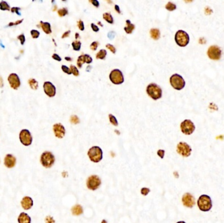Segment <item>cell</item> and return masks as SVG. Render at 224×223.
I'll use <instances>...</instances> for the list:
<instances>
[{"instance_id":"1","label":"cell","mask_w":224,"mask_h":223,"mask_svg":"<svg viewBox=\"0 0 224 223\" xmlns=\"http://www.w3.org/2000/svg\"><path fill=\"white\" fill-rule=\"evenodd\" d=\"M197 205L199 209L203 212H207L212 207V202L209 196L202 194L197 200Z\"/></svg>"},{"instance_id":"2","label":"cell","mask_w":224,"mask_h":223,"mask_svg":"<svg viewBox=\"0 0 224 223\" xmlns=\"http://www.w3.org/2000/svg\"><path fill=\"white\" fill-rule=\"evenodd\" d=\"M146 92L148 96L154 100H157L162 97V89L157 84H150L147 86Z\"/></svg>"},{"instance_id":"3","label":"cell","mask_w":224,"mask_h":223,"mask_svg":"<svg viewBox=\"0 0 224 223\" xmlns=\"http://www.w3.org/2000/svg\"><path fill=\"white\" fill-rule=\"evenodd\" d=\"M174 40L178 46L184 47L189 43V36L188 34L184 30H178L176 33Z\"/></svg>"},{"instance_id":"4","label":"cell","mask_w":224,"mask_h":223,"mask_svg":"<svg viewBox=\"0 0 224 223\" xmlns=\"http://www.w3.org/2000/svg\"><path fill=\"white\" fill-rule=\"evenodd\" d=\"M88 156L92 162L98 163L102 160L103 158L102 150L98 146L92 147L88 151Z\"/></svg>"},{"instance_id":"5","label":"cell","mask_w":224,"mask_h":223,"mask_svg":"<svg viewBox=\"0 0 224 223\" xmlns=\"http://www.w3.org/2000/svg\"><path fill=\"white\" fill-rule=\"evenodd\" d=\"M170 83L171 86L177 90L183 89L186 86V82L184 78L180 75L177 73L172 75L170 78Z\"/></svg>"},{"instance_id":"6","label":"cell","mask_w":224,"mask_h":223,"mask_svg":"<svg viewBox=\"0 0 224 223\" xmlns=\"http://www.w3.org/2000/svg\"><path fill=\"white\" fill-rule=\"evenodd\" d=\"M40 161L43 167L46 168H50L53 166L54 162H55V158H54V156L53 155L52 153L49 151H45L42 153Z\"/></svg>"},{"instance_id":"7","label":"cell","mask_w":224,"mask_h":223,"mask_svg":"<svg viewBox=\"0 0 224 223\" xmlns=\"http://www.w3.org/2000/svg\"><path fill=\"white\" fill-rule=\"evenodd\" d=\"M180 128L182 133L186 135H191L195 129V126L191 120L186 119L181 123Z\"/></svg>"},{"instance_id":"8","label":"cell","mask_w":224,"mask_h":223,"mask_svg":"<svg viewBox=\"0 0 224 223\" xmlns=\"http://www.w3.org/2000/svg\"><path fill=\"white\" fill-rule=\"evenodd\" d=\"M19 139L21 143L25 146H29L32 143V136L30 132L27 129H23L19 134Z\"/></svg>"},{"instance_id":"9","label":"cell","mask_w":224,"mask_h":223,"mask_svg":"<svg viewBox=\"0 0 224 223\" xmlns=\"http://www.w3.org/2000/svg\"><path fill=\"white\" fill-rule=\"evenodd\" d=\"M207 55L211 60H219L222 57V50L217 45H212L208 48Z\"/></svg>"},{"instance_id":"10","label":"cell","mask_w":224,"mask_h":223,"mask_svg":"<svg viewBox=\"0 0 224 223\" xmlns=\"http://www.w3.org/2000/svg\"><path fill=\"white\" fill-rule=\"evenodd\" d=\"M101 185V180L100 177L95 175L90 176L87 181V188L91 191H96Z\"/></svg>"},{"instance_id":"11","label":"cell","mask_w":224,"mask_h":223,"mask_svg":"<svg viewBox=\"0 0 224 223\" xmlns=\"http://www.w3.org/2000/svg\"><path fill=\"white\" fill-rule=\"evenodd\" d=\"M110 79L114 84H121L124 82L123 73L119 70H113L110 74Z\"/></svg>"},{"instance_id":"12","label":"cell","mask_w":224,"mask_h":223,"mask_svg":"<svg viewBox=\"0 0 224 223\" xmlns=\"http://www.w3.org/2000/svg\"><path fill=\"white\" fill-rule=\"evenodd\" d=\"M192 149L186 142H180L177 145V153L184 157H188L191 155Z\"/></svg>"},{"instance_id":"13","label":"cell","mask_w":224,"mask_h":223,"mask_svg":"<svg viewBox=\"0 0 224 223\" xmlns=\"http://www.w3.org/2000/svg\"><path fill=\"white\" fill-rule=\"evenodd\" d=\"M8 82L11 87L14 90H17L20 86L21 82L20 78L17 73H11L8 77Z\"/></svg>"},{"instance_id":"14","label":"cell","mask_w":224,"mask_h":223,"mask_svg":"<svg viewBox=\"0 0 224 223\" xmlns=\"http://www.w3.org/2000/svg\"><path fill=\"white\" fill-rule=\"evenodd\" d=\"M181 200H182L184 206L189 207V208H192L195 205V198L190 193H186L184 194Z\"/></svg>"},{"instance_id":"15","label":"cell","mask_w":224,"mask_h":223,"mask_svg":"<svg viewBox=\"0 0 224 223\" xmlns=\"http://www.w3.org/2000/svg\"><path fill=\"white\" fill-rule=\"evenodd\" d=\"M43 90L45 94H47V96L50 98L54 97L56 94V87L49 81H46V82L44 83Z\"/></svg>"},{"instance_id":"16","label":"cell","mask_w":224,"mask_h":223,"mask_svg":"<svg viewBox=\"0 0 224 223\" xmlns=\"http://www.w3.org/2000/svg\"><path fill=\"white\" fill-rule=\"evenodd\" d=\"M53 132L56 137L62 139L66 134V129L64 126L60 123H57L53 125Z\"/></svg>"},{"instance_id":"17","label":"cell","mask_w":224,"mask_h":223,"mask_svg":"<svg viewBox=\"0 0 224 223\" xmlns=\"http://www.w3.org/2000/svg\"><path fill=\"white\" fill-rule=\"evenodd\" d=\"M4 164L5 166L8 168L14 167L15 164H16V158L13 155L8 154L5 157Z\"/></svg>"},{"instance_id":"18","label":"cell","mask_w":224,"mask_h":223,"mask_svg":"<svg viewBox=\"0 0 224 223\" xmlns=\"http://www.w3.org/2000/svg\"><path fill=\"white\" fill-rule=\"evenodd\" d=\"M33 204H34L33 200L29 196L24 197L22 201H21V206H22V208L25 210L31 209V207L33 206Z\"/></svg>"},{"instance_id":"19","label":"cell","mask_w":224,"mask_h":223,"mask_svg":"<svg viewBox=\"0 0 224 223\" xmlns=\"http://www.w3.org/2000/svg\"><path fill=\"white\" fill-rule=\"evenodd\" d=\"M18 222L19 223H31V218L28 214L21 213L18 218Z\"/></svg>"},{"instance_id":"20","label":"cell","mask_w":224,"mask_h":223,"mask_svg":"<svg viewBox=\"0 0 224 223\" xmlns=\"http://www.w3.org/2000/svg\"><path fill=\"white\" fill-rule=\"evenodd\" d=\"M40 25L43 31L46 34H50L52 32V30H51V26L50 23L49 22H44L43 21H41L40 22Z\"/></svg>"},{"instance_id":"21","label":"cell","mask_w":224,"mask_h":223,"mask_svg":"<svg viewBox=\"0 0 224 223\" xmlns=\"http://www.w3.org/2000/svg\"><path fill=\"white\" fill-rule=\"evenodd\" d=\"M72 212L74 215H75V216L80 215L83 212V207H81V206H80V205H76V206H74L72 208Z\"/></svg>"},{"instance_id":"22","label":"cell","mask_w":224,"mask_h":223,"mask_svg":"<svg viewBox=\"0 0 224 223\" xmlns=\"http://www.w3.org/2000/svg\"><path fill=\"white\" fill-rule=\"evenodd\" d=\"M126 26L124 28V29L126 32V34H132V32H133V30L135 28V26L134 24H133L131 22V21L129 20H126Z\"/></svg>"},{"instance_id":"23","label":"cell","mask_w":224,"mask_h":223,"mask_svg":"<svg viewBox=\"0 0 224 223\" xmlns=\"http://www.w3.org/2000/svg\"><path fill=\"white\" fill-rule=\"evenodd\" d=\"M150 35L152 39L155 40H158L161 34H160V31L157 28H152L150 30Z\"/></svg>"},{"instance_id":"24","label":"cell","mask_w":224,"mask_h":223,"mask_svg":"<svg viewBox=\"0 0 224 223\" xmlns=\"http://www.w3.org/2000/svg\"><path fill=\"white\" fill-rule=\"evenodd\" d=\"M28 84L30 88L33 90H37L38 88V82L35 79H33V78L30 79L28 80Z\"/></svg>"},{"instance_id":"25","label":"cell","mask_w":224,"mask_h":223,"mask_svg":"<svg viewBox=\"0 0 224 223\" xmlns=\"http://www.w3.org/2000/svg\"><path fill=\"white\" fill-rule=\"evenodd\" d=\"M107 55V51L105 49H102L96 54V58L100 60H104Z\"/></svg>"},{"instance_id":"26","label":"cell","mask_w":224,"mask_h":223,"mask_svg":"<svg viewBox=\"0 0 224 223\" xmlns=\"http://www.w3.org/2000/svg\"><path fill=\"white\" fill-rule=\"evenodd\" d=\"M0 10L1 11H10V5L7 1H1L0 2Z\"/></svg>"},{"instance_id":"27","label":"cell","mask_w":224,"mask_h":223,"mask_svg":"<svg viewBox=\"0 0 224 223\" xmlns=\"http://www.w3.org/2000/svg\"><path fill=\"white\" fill-rule=\"evenodd\" d=\"M103 18L105 20H106L108 23L113 24V19L112 17L111 14L109 13H105L103 14Z\"/></svg>"},{"instance_id":"28","label":"cell","mask_w":224,"mask_h":223,"mask_svg":"<svg viewBox=\"0 0 224 223\" xmlns=\"http://www.w3.org/2000/svg\"><path fill=\"white\" fill-rule=\"evenodd\" d=\"M84 63H86L85 58V55H81V56H79L78 59H77V64L78 67L79 68H82V65Z\"/></svg>"},{"instance_id":"29","label":"cell","mask_w":224,"mask_h":223,"mask_svg":"<svg viewBox=\"0 0 224 223\" xmlns=\"http://www.w3.org/2000/svg\"><path fill=\"white\" fill-rule=\"evenodd\" d=\"M72 47H73V49L75 51H79L81 49V43L79 41H75L72 43Z\"/></svg>"},{"instance_id":"30","label":"cell","mask_w":224,"mask_h":223,"mask_svg":"<svg viewBox=\"0 0 224 223\" xmlns=\"http://www.w3.org/2000/svg\"><path fill=\"white\" fill-rule=\"evenodd\" d=\"M165 8L169 11H173L175 9H176V5L172 2H168L167 4L166 5Z\"/></svg>"},{"instance_id":"31","label":"cell","mask_w":224,"mask_h":223,"mask_svg":"<svg viewBox=\"0 0 224 223\" xmlns=\"http://www.w3.org/2000/svg\"><path fill=\"white\" fill-rule=\"evenodd\" d=\"M109 119H110V121L112 124L116 126H118L117 120L116 119V117H115V116L113 115V114H109Z\"/></svg>"},{"instance_id":"32","label":"cell","mask_w":224,"mask_h":223,"mask_svg":"<svg viewBox=\"0 0 224 223\" xmlns=\"http://www.w3.org/2000/svg\"><path fill=\"white\" fill-rule=\"evenodd\" d=\"M58 14L60 17H64L66 14H68V11L66 8H62L60 9L58 11Z\"/></svg>"},{"instance_id":"33","label":"cell","mask_w":224,"mask_h":223,"mask_svg":"<svg viewBox=\"0 0 224 223\" xmlns=\"http://www.w3.org/2000/svg\"><path fill=\"white\" fill-rule=\"evenodd\" d=\"M30 34H31L32 38H34V39L38 38L39 37V35H40L39 32L36 29H32L31 31H30Z\"/></svg>"},{"instance_id":"34","label":"cell","mask_w":224,"mask_h":223,"mask_svg":"<svg viewBox=\"0 0 224 223\" xmlns=\"http://www.w3.org/2000/svg\"><path fill=\"white\" fill-rule=\"evenodd\" d=\"M70 70L72 71V73L73 74L74 76H78V75H79V71L77 70V68L74 65H70Z\"/></svg>"},{"instance_id":"35","label":"cell","mask_w":224,"mask_h":223,"mask_svg":"<svg viewBox=\"0 0 224 223\" xmlns=\"http://www.w3.org/2000/svg\"><path fill=\"white\" fill-rule=\"evenodd\" d=\"M17 38H18V40H19L20 41V44L21 45H25V42H26V37H25V34H20L19 35H18Z\"/></svg>"},{"instance_id":"36","label":"cell","mask_w":224,"mask_h":223,"mask_svg":"<svg viewBox=\"0 0 224 223\" xmlns=\"http://www.w3.org/2000/svg\"><path fill=\"white\" fill-rule=\"evenodd\" d=\"M70 122L72 123V124H76L79 123V119L76 115H72L70 118Z\"/></svg>"},{"instance_id":"37","label":"cell","mask_w":224,"mask_h":223,"mask_svg":"<svg viewBox=\"0 0 224 223\" xmlns=\"http://www.w3.org/2000/svg\"><path fill=\"white\" fill-rule=\"evenodd\" d=\"M61 68H62V71L64 72L65 73H67L68 75H71L72 74V71L70 70V69H69L68 67H67L66 65H62Z\"/></svg>"},{"instance_id":"38","label":"cell","mask_w":224,"mask_h":223,"mask_svg":"<svg viewBox=\"0 0 224 223\" xmlns=\"http://www.w3.org/2000/svg\"><path fill=\"white\" fill-rule=\"evenodd\" d=\"M20 10V7H12L11 9V11L12 12V13H16L18 15H21V13L19 12Z\"/></svg>"},{"instance_id":"39","label":"cell","mask_w":224,"mask_h":223,"mask_svg":"<svg viewBox=\"0 0 224 223\" xmlns=\"http://www.w3.org/2000/svg\"><path fill=\"white\" fill-rule=\"evenodd\" d=\"M106 47L108 48V49L110 50L111 52L113 53V54H115L116 53V49L114 47L113 45H112L111 44H108L106 45Z\"/></svg>"},{"instance_id":"40","label":"cell","mask_w":224,"mask_h":223,"mask_svg":"<svg viewBox=\"0 0 224 223\" xmlns=\"http://www.w3.org/2000/svg\"><path fill=\"white\" fill-rule=\"evenodd\" d=\"M23 20H24V19H21V20H17V21H16V22H10V23H9L8 26L11 27V26H13L19 25V24H21V23L22 22Z\"/></svg>"},{"instance_id":"41","label":"cell","mask_w":224,"mask_h":223,"mask_svg":"<svg viewBox=\"0 0 224 223\" xmlns=\"http://www.w3.org/2000/svg\"><path fill=\"white\" fill-rule=\"evenodd\" d=\"M150 192V190L148 188H142L141 189V194L144 196H147Z\"/></svg>"},{"instance_id":"42","label":"cell","mask_w":224,"mask_h":223,"mask_svg":"<svg viewBox=\"0 0 224 223\" xmlns=\"http://www.w3.org/2000/svg\"><path fill=\"white\" fill-rule=\"evenodd\" d=\"M98 46V43L97 41H94L93 43L90 45V49H91L92 50H96L97 49Z\"/></svg>"},{"instance_id":"43","label":"cell","mask_w":224,"mask_h":223,"mask_svg":"<svg viewBox=\"0 0 224 223\" xmlns=\"http://www.w3.org/2000/svg\"><path fill=\"white\" fill-rule=\"evenodd\" d=\"M78 28L81 31H83L85 29V26H84V24L82 20H79L78 22Z\"/></svg>"},{"instance_id":"44","label":"cell","mask_w":224,"mask_h":223,"mask_svg":"<svg viewBox=\"0 0 224 223\" xmlns=\"http://www.w3.org/2000/svg\"><path fill=\"white\" fill-rule=\"evenodd\" d=\"M85 58V61L87 64H90L92 62V58L89 55H84Z\"/></svg>"},{"instance_id":"45","label":"cell","mask_w":224,"mask_h":223,"mask_svg":"<svg viewBox=\"0 0 224 223\" xmlns=\"http://www.w3.org/2000/svg\"><path fill=\"white\" fill-rule=\"evenodd\" d=\"M45 222H46V223H54V220L52 217L48 216L45 218Z\"/></svg>"},{"instance_id":"46","label":"cell","mask_w":224,"mask_h":223,"mask_svg":"<svg viewBox=\"0 0 224 223\" xmlns=\"http://www.w3.org/2000/svg\"><path fill=\"white\" fill-rule=\"evenodd\" d=\"M157 155H158L159 157H161V158H164V155H165V150H162V149L159 150L158 151H157Z\"/></svg>"},{"instance_id":"47","label":"cell","mask_w":224,"mask_h":223,"mask_svg":"<svg viewBox=\"0 0 224 223\" xmlns=\"http://www.w3.org/2000/svg\"><path fill=\"white\" fill-rule=\"evenodd\" d=\"M52 58L54 60H56V61H59V62H60L62 60V58H60V57L58 55H57V54H54V55H53Z\"/></svg>"},{"instance_id":"48","label":"cell","mask_w":224,"mask_h":223,"mask_svg":"<svg viewBox=\"0 0 224 223\" xmlns=\"http://www.w3.org/2000/svg\"><path fill=\"white\" fill-rule=\"evenodd\" d=\"M90 2L91 3V4L95 6V7H99V2L98 1H97V0H91V1H90Z\"/></svg>"},{"instance_id":"49","label":"cell","mask_w":224,"mask_h":223,"mask_svg":"<svg viewBox=\"0 0 224 223\" xmlns=\"http://www.w3.org/2000/svg\"><path fill=\"white\" fill-rule=\"evenodd\" d=\"M115 35H116V34H115V32H110L108 33V38L110 39V40H113V39L115 37Z\"/></svg>"},{"instance_id":"50","label":"cell","mask_w":224,"mask_h":223,"mask_svg":"<svg viewBox=\"0 0 224 223\" xmlns=\"http://www.w3.org/2000/svg\"><path fill=\"white\" fill-rule=\"evenodd\" d=\"M91 28H92V29L94 32H98L99 31V28L97 26L95 25V24H93V23L91 24Z\"/></svg>"},{"instance_id":"51","label":"cell","mask_w":224,"mask_h":223,"mask_svg":"<svg viewBox=\"0 0 224 223\" xmlns=\"http://www.w3.org/2000/svg\"><path fill=\"white\" fill-rule=\"evenodd\" d=\"M69 34H70V31H67V32H66L65 33H64V34L63 35H62V39H64V38H65V37H68V36H69Z\"/></svg>"},{"instance_id":"52","label":"cell","mask_w":224,"mask_h":223,"mask_svg":"<svg viewBox=\"0 0 224 223\" xmlns=\"http://www.w3.org/2000/svg\"><path fill=\"white\" fill-rule=\"evenodd\" d=\"M3 86H4V80L2 77L0 76V88H2Z\"/></svg>"},{"instance_id":"53","label":"cell","mask_w":224,"mask_h":223,"mask_svg":"<svg viewBox=\"0 0 224 223\" xmlns=\"http://www.w3.org/2000/svg\"><path fill=\"white\" fill-rule=\"evenodd\" d=\"M115 9L116 10V11L118 13H121V11H120V9H119V7L117 5H115Z\"/></svg>"},{"instance_id":"54","label":"cell","mask_w":224,"mask_h":223,"mask_svg":"<svg viewBox=\"0 0 224 223\" xmlns=\"http://www.w3.org/2000/svg\"><path fill=\"white\" fill-rule=\"evenodd\" d=\"M65 60H68V61H72V59L71 58H69V57H66Z\"/></svg>"},{"instance_id":"55","label":"cell","mask_w":224,"mask_h":223,"mask_svg":"<svg viewBox=\"0 0 224 223\" xmlns=\"http://www.w3.org/2000/svg\"><path fill=\"white\" fill-rule=\"evenodd\" d=\"M91 68H91V66L89 65V66H88V67H87V69L86 70V71H89V70H90Z\"/></svg>"},{"instance_id":"56","label":"cell","mask_w":224,"mask_h":223,"mask_svg":"<svg viewBox=\"0 0 224 223\" xmlns=\"http://www.w3.org/2000/svg\"><path fill=\"white\" fill-rule=\"evenodd\" d=\"M79 37V34H75V38H78Z\"/></svg>"},{"instance_id":"57","label":"cell","mask_w":224,"mask_h":223,"mask_svg":"<svg viewBox=\"0 0 224 223\" xmlns=\"http://www.w3.org/2000/svg\"><path fill=\"white\" fill-rule=\"evenodd\" d=\"M176 223H186V222H185L184 221H179V222H178Z\"/></svg>"},{"instance_id":"58","label":"cell","mask_w":224,"mask_h":223,"mask_svg":"<svg viewBox=\"0 0 224 223\" xmlns=\"http://www.w3.org/2000/svg\"><path fill=\"white\" fill-rule=\"evenodd\" d=\"M98 24H99V25H100L101 26H103V25L102 24V23H101L100 22H98Z\"/></svg>"}]
</instances>
